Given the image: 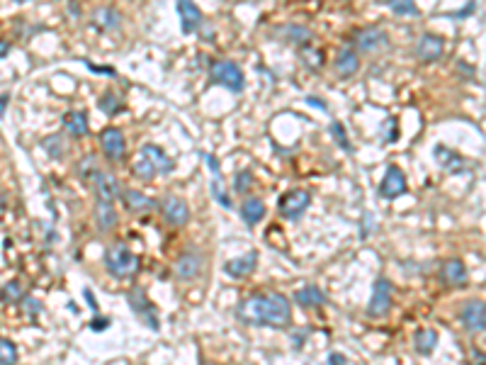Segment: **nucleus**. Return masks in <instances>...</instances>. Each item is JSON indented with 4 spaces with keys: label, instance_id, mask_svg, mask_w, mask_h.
I'll use <instances>...</instances> for the list:
<instances>
[{
    "label": "nucleus",
    "instance_id": "1",
    "mask_svg": "<svg viewBox=\"0 0 486 365\" xmlns=\"http://www.w3.org/2000/svg\"><path fill=\"white\" fill-rule=\"evenodd\" d=\"M241 322L251 324V327H273V329H287L292 322V305L284 295L278 292H267V295H251L239 302L236 309Z\"/></svg>",
    "mask_w": 486,
    "mask_h": 365
},
{
    "label": "nucleus",
    "instance_id": "2",
    "mask_svg": "<svg viewBox=\"0 0 486 365\" xmlns=\"http://www.w3.org/2000/svg\"><path fill=\"white\" fill-rule=\"evenodd\" d=\"M105 268L114 275V278H132L139 270V258L134 256L124 244H112L105 251Z\"/></svg>",
    "mask_w": 486,
    "mask_h": 365
},
{
    "label": "nucleus",
    "instance_id": "3",
    "mask_svg": "<svg viewBox=\"0 0 486 365\" xmlns=\"http://www.w3.org/2000/svg\"><path fill=\"white\" fill-rule=\"evenodd\" d=\"M209 75H212V81L217 86H224L226 91L231 93H241L246 88V78H243V71L239 69V64L234 61H214L212 69H209Z\"/></svg>",
    "mask_w": 486,
    "mask_h": 365
},
{
    "label": "nucleus",
    "instance_id": "4",
    "mask_svg": "<svg viewBox=\"0 0 486 365\" xmlns=\"http://www.w3.org/2000/svg\"><path fill=\"white\" fill-rule=\"evenodd\" d=\"M309 204H311V195L302 188H294V190H287V193L278 200V210L284 220L297 222L306 210H309Z\"/></svg>",
    "mask_w": 486,
    "mask_h": 365
},
{
    "label": "nucleus",
    "instance_id": "5",
    "mask_svg": "<svg viewBox=\"0 0 486 365\" xmlns=\"http://www.w3.org/2000/svg\"><path fill=\"white\" fill-rule=\"evenodd\" d=\"M394 287L387 278H377L372 285V297H369L367 314L369 317H387L391 309V300H394Z\"/></svg>",
    "mask_w": 486,
    "mask_h": 365
},
{
    "label": "nucleus",
    "instance_id": "6",
    "mask_svg": "<svg viewBox=\"0 0 486 365\" xmlns=\"http://www.w3.org/2000/svg\"><path fill=\"white\" fill-rule=\"evenodd\" d=\"M127 302H129V307H132V311L141 319V322H146L151 329H158L156 307H154V302L146 297V292L141 290V287H132V290L127 292Z\"/></svg>",
    "mask_w": 486,
    "mask_h": 365
},
{
    "label": "nucleus",
    "instance_id": "7",
    "mask_svg": "<svg viewBox=\"0 0 486 365\" xmlns=\"http://www.w3.org/2000/svg\"><path fill=\"white\" fill-rule=\"evenodd\" d=\"M173 273H175L178 280L182 283H190V280L199 278L202 273V256H199L197 248H187L178 256L175 266H173Z\"/></svg>",
    "mask_w": 486,
    "mask_h": 365
},
{
    "label": "nucleus",
    "instance_id": "8",
    "mask_svg": "<svg viewBox=\"0 0 486 365\" xmlns=\"http://www.w3.org/2000/svg\"><path fill=\"white\" fill-rule=\"evenodd\" d=\"M100 149L102 154L110 158V161L119 163L124 158V149H127V144H124V134L119 127H107L100 132Z\"/></svg>",
    "mask_w": 486,
    "mask_h": 365
},
{
    "label": "nucleus",
    "instance_id": "9",
    "mask_svg": "<svg viewBox=\"0 0 486 365\" xmlns=\"http://www.w3.org/2000/svg\"><path fill=\"white\" fill-rule=\"evenodd\" d=\"M460 322L467 331L479 333L486 329V302L481 300H470L460 311Z\"/></svg>",
    "mask_w": 486,
    "mask_h": 365
},
{
    "label": "nucleus",
    "instance_id": "10",
    "mask_svg": "<svg viewBox=\"0 0 486 365\" xmlns=\"http://www.w3.org/2000/svg\"><path fill=\"white\" fill-rule=\"evenodd\" d=\"M160 212H163V220L171 226H185L190 222V207L185 204V200H180L178 195H168L160 202Z\"/></svg>",
    "mask_w": 486,
    "mask_h": 365
},
{
    "label": "nucleus",
    "instance_id": "11",
    "mask_svg": "<svg viewBox=\"0 0 486 365\" xmlns=\"http://www.w3.org/2000/svg\"><path fill=\"white\" fill-rule=\"evenodd\" d=\"M406 178H404V171L399 166H389L385 171V178L380 182V195L385 200H396L399 195L406 193Z\"/></svg>",
    "mask_w": 486,
    "mask_h": 365
},
{
    "label": "nucleus",
    "instance_id": "12",
    "mask_svg": "<svg viewBox=\"0 0 486 365\" xmlns=\"http://www.w3.org/2000/svg\"><path fill=\"white\" fill-rule=\"evenodd\" d=\"M389 44V37H387L385 30L380 27H363L355 32V47L365 54L369 51H377V49H385Z\"/></svg>",
    "mask_w": 486,
    "mask_h": 365
},
{
    "label": "nucleus",
    "instance_id": "13",
    "mask_svg": "<svg viewBox=\"0 0 486 365\" xmlns=\"http://www.w3.org/2000/svg\"><path fill=\"white\" fill-rule=\"evenodd\" d=\"M178 15H180V30L185 34H195L202 25V10H199L195 3H187V0H180L175 5Z\"/></svg>",
    "mask_w": 486,
    "mask_h": 365
},
{
    "label": "nucleus",
    "instance_id": "14",
    "mask_svg": "<svg viewBox=\"0 0 486 365\" xmlns=\"http://www.w3.org/2000/svg\"><path fill=\"white\" fill-rule=\"evenodd\" d=\"M90 22H93V27L102 30V32H112V30L119 27V22H122V15L117 12V8H112V5H100V8H95V10H93Z\"/></svg>",
    "mask_w": 486,
    "mask_h": 365
},
{
    "label": "nucleus",
    "instance_id": "15",
    "mask_svg": "<svg viewBox=\"0 0 486 365\" xmlns=\"http://www.w3.org/2000/svg\"><path fill=\"white\" fill-rule=\"evenodd\" d=\"M90 185H93V190H95L97 200H105V202H112V200L119 195L114 176H110V173H105V171H97L95 176H93Z\"/></svg>",
    "mask_w": 486,
    "mask_h": 365
},
{
    "label": "nucleus",
    "instance_id": "16",
    "mask_svg": "<svg viewBox=\"0 0 486 365\" xmlns=\"http://www.w3.org/2000/svg\"><path fill=\"white\" fill-rule=\"evenodd\" d=\"M256 266H258V251H248L246 256L226 261L224 270H226V275H231V278H246V275H251L253 270H256Z\"/></svg>",
    "mask_w": 486,
    "mask_h": 365
},
{
    "label": "nucleus",
    "instance_id": "17",
    "mask_svg": "<svg viewBox=\"0 0 486 365\" xmlns=\"http://www.w3.org/2000/svg\"><path fill=\"white\" fill-rule=\"evenodd\" d=\"M443 54V39L438 34H423L421 42L416 47V56L423 61V64H433V61L440 59Z\"/></svg>",
    "mask_w": 486,
    "mask_h": 365
},
{
    "label": "nucleus",
    "instance_id": "18",
    "mask_svg": "<svg viewBox=\"0 0 486 365\" xmlns=\"http://www.w3.org/2000/svg\"><path fill=\"white\" fill-rule=\"evenodd\" d=\"M443 280L450 285V287H465L470 275H467V266L462 263L460 258H450L443 263Z\"/></svg>",
    "mask_w": 486,
    "mask_h": 365
},
{
    "label": "nucleus",
    "instance_id": "19",
    "mask_svg": "<svg viewBox=\"0 0 486 365\" xmlns=\"http://www.w3.org/2000/svg\"><path fill=\"white\" fill-rule=\"evenodd\" d=\"M119 217H117V210H114L112 202H105V200H97L95 202V224L97 229L102 231V234H107V231H112L114 226H117Z\"/></svg>",
    "mask_w": 486,
    "mask_h": 365
},
{
    "label": "nucleus",
    "instance_id": "20",
    "mask_svg": "<svg viewBox=\"0 0 486 365\" xmlns=\"http://www.w3.org/2000/svg\"><path fill=\"white\" fill-rule=\"evenodd\" d=\"M139 156H144L146 161H151L154 163V168L158 173H171L173 168H175V163L168 158V154L160 146H156V144H146V146H141L139 149Z\"/></svg>",
    "mask_w": 486,
    "mask_h": 365
},
{
    "label": "nucleus",
    "instance_id": "21",
    "mask_svg": "<svg viewBox=\"0 0 486 365\" xmlns=\"http://www.w3.org/2000/svg\"><path fill=\"white\" fill-rule=\"evenodd\" d=\"M61 124H64V129L69 132L71 137H75V139H80V137L88 134V115L83 113V110H71V113H66L64 117H61Z\"/></svg>",
    "mask_w": 486,
    "mask_h": 365
},
{
    "label": "nucleus",
    "instance_id": "22",
    "mask_svg": "<svg viewBox=\"0 0 486 365\" xmlns=\"http://www.w3.org/2000/svg\"><path fill=\"white\" fill-rule=\"evenodd\" d=\"M433 156H435V161H438V166L445 168L448 173H462L467 168L465 161H462V156L454 154V151L448 149V146H435Z\"/></svg>",
    "mask_w": 486,
    "mask_h": 365
},
{
    "label": "nucleus",
    "instance_id": "23",
    "mask_svg": "<svg viewBox=\"0 0 486 365\" xmlns=\"http://www.w3.org/2000/svg\"><path fill=\"white\" fill-rule=\"evenodd\" d=\"M358 69H360L358 51H355V49H350V47L341 49V51H338V56H336V71H338V73H341L343 78H350V75L358 73Z\"/></svg>",
    "mask_w": 486,
    "mask_h": 365
},
{
    "label": "nucleus",
    "instance_id": "24",
    "mask_svg": "<svg viewBox=\"0 0 486 365\" xmlns=\"http://www.w3.org/2000/svg\"><path fill=\"white\" fill-rule=\"evenodd\" d=\"M275 34L282 37L287 44H302V47H306V44L311 42V30H306L304 25H294V22L278 27L275 30Z\"/></svg>",
    "mask_w": 486,
    "mask_h": 365
},
{
    "label": "nucleus",
    "instance_id": "25",
    "mask_svg": "<svg viewBox=\"0 0 486 365\" xmlns=\"http://www.w3.org/2000/svg\"><path fill=\"white\" fill-rule=\"evenodd\" d=\"M241 217L248 226H256L265 217V202L260 198H246L241 204Z\"/></svg>",
    "mask_w": 486,
    "mask_h": 365
},
{
    "label": "nucleus",
    "instance_id": "26",
    "mask_svg": "<svg viewBox=\"0 0 486 365\" xmlns=\"http://www.w3.org/2000/svg\"><path fill=\"white\" fill-rule=\"evenodd\" d=\"M122 202L129 212H144V210H151L154 207V200L146 198L141 190H134V188H127L122 193Z\"/></svg>",
    "mask_w": 486,
    "mask_h": 365
},
{
    "label": "nucleus",
    "instance_id": "27",
    "mask_svg": "<svg viewBox=\"0 0 486 365\" xmlns=\"http://www.w3.org/2000/svg\"><path fill=\"white\" fill-rule=\"evenodd\" d=\"M294 302L300 307H321L326 302V295H324L316 285H306V287L294 292Z\"/></svg>",
    "mask_w": 486,
    "mask_h": 365
},
{
    "label": "nucleus",
    "instance_id": "28",
    "mask_svg": "<svg viewBox=\"0 0 486 365\" xmlns=\"http://www.w3.org/2000/svg\"><path fill=\"white\" fill-rule=\"evenodd\" d=\"M413 344H416V351L421 355H430L438 346V333L433 329H418L416 336H413Z\"/></svg>",
    "mask_w": 486,
    "mask_h": 365
},
{
    "label": "nucleus",
    "instance_id": "29",
    "mask_svg": "<svg viewBox=\"0 0 486 365\" xmlns=\"http://www.w3.org/2000/svg\"><path fill=\"white\" fill-rule=\"evenodd\" d=\"M25 290H22V285L17 280H10L0 287V302H5V305H17V302L25 300Z\"/></svg>",
    "mask_w": 486,
    "mask_h": 365
},
{
    "label": "nucleus",
    "instance_id": "30",
    "mask_svg": "<svg viewBox=\"0 0 486 365\" xmlns=\"http://www.w3.org/2000/svg\"><path fill=\"white\" fill-rule=\"evenodd\" d=\"M132 173H134V178H139V180H144V182H149V180H154L156 176H158V171L154 168V163L151 161H146L144 156H139L136 161H134V166H132Z\"/></svg>",
    "mask_w": 486,
    "mask_h": 365
},
{
    "label": "nucleus",
    "instance_id": "31",
    "mask_svg": "<svg viewBox=\"0 0 486 365\" xmlns=\"http://www.w3.org/2000/svg\"><path fill=\"white\" fill-rule=\"evenodd\" d=\"M97 108L102 110L105 115H117V113H122L124 110V105H122V100H117V95H112V93H105V95L97 100Z\"/></svg>",
    "mask_w": 486,
    "mask_h": 365
},
{
    "label": "nucleus",
    "instance_id": "32",
    "mask_svg": "<svg viewBox=\"0 0 486 365\" xmlns=\"http://www.w3.org/2000/svg\"><path fill=\"white\" fill-rule=\"evenodd\" d=\"M302 59H304V66H309L311 71H316L324 66V51H319V49H314L311 44H306V47L302 49Z\"/></svg>",
    "mask_w": 486,
    "mask_h": 365
},
{
    "label": "nucleus",
    "instance_id": "33",
    "mask_svg": "<svg viewBox=\"0 0 486 365\" xmlns=\"http://www.w3.org/2000/svg\"><path fill=\"white\" fill-rule=\"evenodd\" d=\"M17 363V346L10 338H0V365H15Z\"/></svg>",
    "mask_w": 486,
    "mask_h": 365
},
{
    "label": "nucleus",
    "instance_id": "34",
    "mask_svg": "<svg viewBox=\"0 0 486 365\" xmlns=\"http://www.w3.org/2000/svg\"><path fill=\"white\" fill-rule=\"evenodd\" d=\"M97 171H100V168H97V163H95V156H83V158H80V163H78V176L83 178L86 182H90L93 176H95Z\"/></svg>",
    "mask_w": 486,
    "mask_h": 365
},
{
    "label": "nucleus",
    "instance_id": "35",
    "mask_svg": "<svg viewBox=\"0 0 486 365\" xmlns=\"http://www.w3.org/2000/svg\"><path fill=\"white\" fill-rule=\"evenodd\" d=\"M212 195H214V200L221 204V207H226V210H231V200H229V195H226V190L221 188V178L219 176H214L212 178Z\"/></svg>",
    "mask_w": 486,
    "mask_h": 365
},
{
    "label": "nucleus",
    "instance_id": "36",
    "mask_svg": "<svg viewBox=\"0 0 486 365\" xmlns=\"http://www.w3.org/2000/svg\"><path fill=\"white\" fill-rule=\"evenodd\" d=\"M251 185H253L251 171H239V173H236V178H234V190H236V193L246 195L248 190H251Z\"/></svg>",
    "mask_w": 486,
    "mask_h": 365
},
{
    "label": "nucleus",
    "instance_id": "37",
    "mask_svg": "<svg viewBox=\"0 0 486 365\" xmlns=\"http://www.w3.org/2000/svg\"><path fill=\"white\" fill-rule=\"evenodd\" d=\"M382 137H385L387 144H394V141L399 139V122H396V117L385 119V124H382Z\"/></svg>",
    "mask_w": 486,
    "mask_h": 365
},
{
    "label": "nucleus",
    "instance_id": "38",
    "mask_svg": "<svg viewBox=\"0 0 486 365\" xmlns=\"http://www.w3.org/2000/svg\"><path fill=\"white\" fill-rule=\"evenodd\" d=\"M331 134H333V139H336V144L341 146L343 151H353V146H350V141H348L345 127H343V124L333 122V124H331Z\"/></svg>",
    "mask_w": 486,
    "mask_h": 365
},
{
    "label": "nucleus",
    "instance_id": "39",
    "mask_svg": "<svg viewBox=\"0 0 486 365\" xmlns=\"http://www.w3.org/2000/svg\"><path fill=\"white\" fill-rule=\"evenodd\" d=\"M387 5H389L391 10L396 12V15H418V8L413 5L411 0H401V3H396V0H389Z\"/></svg>",
    "mask_w": 486,
    "mask_h": 365
},
{
    "label": "nucleus",
    "instance_id": "40",
    "mask_svg": "<svg viewBox=\"0 0 486 365\" xmlns=\"http://www.w3.org/2000/svg\"><path fill=\"white\" fill-rule=\"evenodd\" d=\"M44 149H47L53 158H61V154H64V141H61V137H49V139L44 141Z\"/></svg>",
    "mask_w": 486,
    "mask_h": 365
},
{
    "label": "nucleus",
    "instance_id": "41",
    "mask_svg": "<svg viewBox=\"0 0 486 365\" xmlns=\"http://www.w3.org/2000/svg\"><path fill=\"white\" fill-rule=\"evenodd\" d=\"M22 307H25V311H39L42 309V305H39L34 297H25V300H22Z\"/></svg>",
    "mask_w": 486,
    "mask_h": 365
},
{
    "label": "nucleus",
    "instance_id": "42",
    "mask_svg": "<svg viewBox=\"0 0 486 365\" xmlns=\"http://www.w3.org/2000/svg\"><path fill=\"white\" fill-rule=\"evenodd\" d=\"M110 327V319H105V317H95L90 322V329L93 331H102V329H107Z\"/></svg>",
    "mask_w": 486,
    "mask_h": 365
},
{
    "label": "nucleus",
    "instance_id": "43",
    "mask_svg": "<svg viewBox=\"0 0 486 365\" xmlns=\"http://www.w3.org/2000/svg\"><path fill=\"white\" fill-rule=\"evenodd\" d=\"M306 105H311V108H319V110H324V113H326L328 110V105L324 100H321V97H314V95H309L306 97Z\"/></svg>",
    "mask_w": 486,
    "mask_h": 365
},
{
    "label": "nucleus",
    "instance_id": "44",
    "mask_svg": "<svg viewBox=\"0 0 486 365\" xmlns=\"http://www.w3.org/2000/svg\"><path fill=\"white\" fill-rule=\"evenodd\" d=\"M470 365H486V353H481V351H474L470 358Z\"/></svg>",
    "mask_w": 486,
    "mask_h": 365
},
{
    "label": "nucleus",
    "instance_id": "45",
    "mask_svg": "<svg viewBox=\"0 0 486 365\" xmlns=\"http://www.w3.org/2000/svg\"><path fill=\"white\" fill-rule=\"evenodd\" d=\"M88 69L93 73H107V75H114V69H107V66H95V64H88Z\"/></svg>",
    "mask_w": 486,
    "mask_h": 365
},
{
    "label": "nucleus",
    "instance_id": "46",
    "mask_svg": "<svg viewBox=\"0 0 486 365\" xmlns=\"http://www.w3.org/2000/svg\"><path fill=\"white\" fill-rule=\"evenodd\" d=\"M326 365H345V358L341 353H331L328 355V363Z\"/></svg>",
    "mask_w": 486,
    "mask_h": 365
},
{
    "label": "nucleus",
    "instance_id": "47",
    "mask_svg": "<svg viewBox=\"0 0 486 365\" xmlns=\"http://www.w3.org/2000/svg\"><path fill=\"white\" fill-rule=\"evenodd\" d=\"M83 295H86V302L90 305V309L97 311V302H95V297H93V290H88V287H86V292H83Z\"/></svg>",
    "mask_w": 486,
    "mask_h": 365
},
{
    "label": "nucleus",
    "instance_id": "48",
    "mask_svg": "<svg viewBox=\"0 0 486 365\" xmlns=\"http://www.w3.org/2000/svg\"><path fill=\"white\" fill-rule=\"evenodd\" d=\"M8 54H10V42H8V39H0V59Z\"/></svg>",
    "mask_w": 486,
    "mask_h": 365
},
{
    "label": "nucleus",
    "instance_id": "49",
    "mask_svg": "<svg viewBox=\"0 0 486 365\" xmlns=\"http://www.w3.org/2000/svg\"><path fill=\"white\" fill-rule=\"evenodd\" d=\"M472 10H474V3H470V5H467V8H462L460 12H454V17H467Z\"/></svg>",
    "mask_w": 486,
    "mask_h": 365
},
{
    "label": "nucleus",
    "instance_id": "50",
    "mask_svg": "<svg viewBox=\"0 0 486 365\" xmlns=\"http://www.w3.org/2000/svg\"><path fill=\"white\" fill-rule=\"evenodd\" d=\"M8 100H10V95H8V93H3V95H0V115H3V110H5Z\"/></svg>",
    "mask_w": 486,
    "mask_h": 365
},
{
    "label": "nucleus",
    "instance_id": "51",
    "mask_svg": "<svg viewBox=\"0 0 486 365\" xmlns=\"http://www.w3.org/2000/svg\"><path fill=\"white\" fill-rule=\"evenodd\" d=\"M202 365H217V363H209V360H204V363Z\"/></svg>",
    "mask_w": 486,
    "mask_h": 365
},
{
    "label": "nucleus",
    "instance_id": "52",
    "mask_svg": "<svg viewBox=\"0 0 486 365\" xmlns=\"http://www.w3.org/2000/svg\"><path fill=\"white\" fill-rule=\"evenodd\" d=\"M0 207H3V198H0Z\"/></svg>",
    "mask_w": 486,
    "mask_h": 365
}]
</instances>
